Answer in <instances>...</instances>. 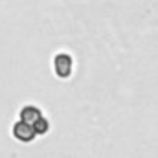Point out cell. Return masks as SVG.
I'll return each instance as SVG.
<instances>
[{"mask_svg":"<svg viewBox=\"0 0 158 158\" xmlns=\"http://www.w3.org/2000/svg\"><path fill=\"white\" fill-rule=\"evenodd\" d=\"M40 116H44V112L40 110V107H37V105H24L20 109V112H19V118L22 121H26V123H30V125H33Z\"/></svg>","mask_w":158,"mask_h":158,"instance_id":"3957f363","label":"cell"},{"mask_svg":"<svg viewBox=\"0 0 158 158\" xmlns=\"http://www.w3.org/2000/svg\"><path fill=\"white\" fill-rule=\"evenodd\" d=\"M31 127H33V131H35L37 136H42V134H46V132L50 131V121L46 119V116H40Z\"/></svg>","mask_w":158,"mask_h":158,"instance_id":"277c9868","label":"cell"},{"mask_svg":"<svg viewBox=\"0 0 158 158\" xmlns=\"http://www.w3.org/2000/svg\"><path fill=\"white\" fill-rule=\"evenodd\" d=\"M13 136H15V140L22 142V143H30V142H33V140L37 138L33 127H31L30 123L22 121V119H19V121L13 125Z\"/></svg>","mask_w":158,"mask_h":158,"instance_id":"7a4b0ae2","label":"cell"},{"mask_svg":"<svg viewBox=\"0 0 158 158\" xmlns=\"http://www.w3.org/2000/svg\"><path fill=\"white\" fill-rule=\"evenodd\" d=\"M53 70L61 79H68L74 70V59L68 52H59L53 57Z\"/></svg>","mask_w":158,"mask_h":158,"instance_id":"6da1fadb","label":"cell"}]
</instances>
